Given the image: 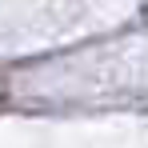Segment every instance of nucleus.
<instances>
[{"label": "nucleus", "instance_id": "f257e3e1", "mask_svg": "<svg viewBox=\"0 0 148 148\" xmlns=\"http://www.w3.org/2000/svg\"><path fill=\"white\" fill-rule=\"evenodd\" d=\"M4 96H8V76L0 72V100H4Z\"/></svg>", "mask_w": 148, "mask_h": 148}]
</instances>
